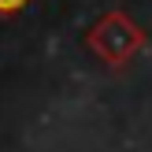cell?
I'll return each instance as SVG.
<instances>
[{"label":"cell","mask_w":152,"mask_h":152,"mask_svg":"<svg viewBox=\"0 0 152 152\" xmlns=\"http://www.w3.org/2000/svg\"><path fill=\"white\" fill-rule=\"evenodd\" d=\"M148 34L141 22H134L126 11H108L86 30V48L93 52L100 63L108 67H123L145 48Z\"/></svg>","instance_id":"cell-1"},{"label":"cell","mask_w":152,"mask_h":152,"mask_svg":"<svg viewBox=\"0 0 152 152\" xmlns=\"http://www.w3.org/2000/svg\"><path fill=\"white\" fill-rule=\"evenodd\" d=\"M30 0H0V19H15L19 11H26Z\"/></svg>","instance_id":"cell-2"}]
</instances>
